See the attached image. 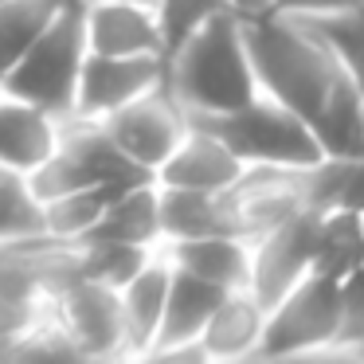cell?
Segmentation results:
<instances>
[{
  "label": "cell",
  "mask_w": 364,
  "mask_h": 364,
  "mask_svg": "<svg viewBox=\"0 0 364 364\" xmlns=\"http://www.w3.org/2000/svg\"><path fill=\"white\" fill-rule=\"evenodd\" d=\"M243 43L259 90L290 106L314 129L321 153H360L364 95L306 20L286 12L247 16Z\"/></svg>",
  "instance_id": "6da1fadb"
},
{
  "label": "cell",
  "mask_w": 364,
  "mask_h": 364,
  "mask_svg": "<svg viewBox=\"0 0 364 364\" xmlns=\"http://www.w3.org/2000/svg\"><path fill=\"white\" fill-rule=\"evenodd\" d=\"M165 90L188 118L228 114L259 95L251 55L243 43V20L231 9L212 12L165 59Z\"/></svg>",
  "instance_id": "7a4b0ae2"
},
{
  "label": "cell",
  "mask_w": 364,
  "mask_h": 364,
  "mask_svg": "<svg viewBox=\"0 0 364 364\" xmlns=\"http://www.w3.org/2000/svg\"><path fill=\"white\" fill-rule=\"evenodd\" d=\"M87 59V32H82V9H59L40 40L4 71L0 90L12 98L48 110L55 122L75 114V87L79 67Z\"/></svg>",
  "instance_id": "3957f363"
},
{
  "label": "cell",
  "mask_w": 364,
  "mask_h": 364,
  "mask_svg": "<svg viewBox=\"0 0 364 364\" xmlns=\"http://www.w3.org/2000/svg\"><path fill=\"white\" fill-rule=\"evenodd\" d=\"M192 126L215 134L239 165H278V168H309L321 157V141L314 129L290 110L274 102L270 95H255L247 106L228 114H208V118H188Z\"/></svg>",
  "instance_id": "277c9868"
},
{
  "label": "cell",
  "mask_w": 364,
  "mask_h": 364,
  "mask_svg": "<svg viewBox=\"0 0 364 364\" xmlns=\"http://www.w3.org/2000/svg\"><path fill=\"white\" fill-rule=\"evenodd\" d=\"M137 184V181H153V173L137 168L118 145L110 141V134L102 129V122L95 118H71L59 122L55 134V149L51 157L28 176V188L36 200H51L75 188H90V184Z\"/></svg>",
  "instance_id": "5b68a950"
},
{
  "label": "cell",
  "mask_w": 364,
  "mask_h": 364,
  "mask_svg": "<svg viewBox=\"0 0 364 364\" xmlns=\"http://www.w3.org/2000/svg\"><path fill=\"white\" fill-rule=\"evenodd\" d=\"M337 333V282L325 274H306L294 282L262 317L255 356H306L333 348Z\"/></svg>",
  "instance_id": "8992f818"
},
{
  "label": "cell",
  "mask_w": 364,
  "mask_h": 364,
  "mask_svg": "<svg viewBox=\"0 0 364 364\" xmlns=\"http://www.w3.org/2000/svg\"><path fill=\"white\" fill-rule=\"evenodd\" d=\"M228 231L247 243L262 239L270 228L290 220L301 200V168H278V165H243V173L220 192Z\"/></svg>",
  "instance_id": "52a82bcc"
},
{
  "label": "cell",
  "mask_w": 364,
  "mask_h": 364,
  "mask_svg": "<svg viewBox=\"0 0 364 364\" xmlns=\"http://www.w3.org/2000/svg\"><path fill=\"white\" fill-rule=\"evenodd\" d=\"M79 278V243L48 231L0 239V298L48 301Z\"/></svg>",
  "instance_id": "ba28073f"
},
{
  "label": "cell",
  "mask_w": 364,
  "mask_h": 364,
  "mask_svg": "<svg viewBox=\"0 0 364 364\" xmlns=\"http://www.w3.org/2000/svg\"><path fill=\"white\" fill-rule=\"evenodd\" d=\"M102 122V129L110 134V141L134 161L145 173H157V165L176 149L184 134H188V114L176 106V98L165 90V82L145 95L129 98L126 106L110 110Z\"/></svg>",
  "instance_id": "9c48e42d"
},
{
  "label": "cell",
  "mask_w": 364,
  "mask_h": 364,
  "mask_svg": "<svg viewBox=\"0 0 364 364\" xmlns=\"http://www.w3.org/2000/svg\"><path fill=\"white\" fill-rule=\"evenodd\" d=\"M314 208H298L290 220L270 228L262 239L251 243V278L247 290L262 309H270L294 282L309 274V259H314V231H317Z\"/></svg>",
  "instance_id": "30bf717a"
},
{
  "label": "cell",
  "mask_w": 364,
  "mask_h": 364,
  "mask_svg": "<svg viewBox=\"0 0 364 364\" xmlns=\"http://www.w3.org/2000/svg\"><path fill=\"white\" fill-rule=\"evenodd\" d=\"M51 317L75 356H122V301L114 286L75 278L51 298Z\"/></svg>",
  "instance_id": "8fae6325"
},
{
  "label": "cell",
  "mask_w": 364,
  "mask_h": 364,
  "mask_svg": "<svg viewBox=\"0 0 364 364\" xmlns=\"http://www.w3.org/2000/svg\"><path fill=\"white\" fill-rule=\"evenodd\" d=\"M165 63L161 55H98L87 51L75 87V114L79 118H106L110 110L126 106L129 98L161 87Z\"/></svg>",
  "instance_id": "7c38bea8"
},
{
  "label": "cell",
  "mask_w": 364,
  "mask_h": 364,
  "mask_svg": "<svg viewBox=\"0 0 364 364\" xmlns=\"http://www.w3.org/2000/svg\"><path fill=\"white\" fill-rule=\"evenodd\" d=\"M223 294L228 290H220V286H212V282H204V278L188 274V270L173 267L157 337H153V348H149L145 360H181V356L204 360V353H200V333H204L208 317L220 306Z\"/></svg>",
  "instance_id": "4fadbf2b"
},
{
  "label": "cell",
  "mask_w": 364,
  "mask_h": 364,
  "mask_svg": "<svg viewBox=\"0 0 364 364\" xmlns=\"http://www.w3.org/2000/svg\"><path fill=\"white\" fill-rule=\"evenodd\" d=\"M87 51L98 55H161V24L153 4L90 0L82 4Z\"/></svg>",
  "instance_id": "5bb4252c"
},
{
  "label": "cell",
  "mask_w": 364,
  "mask_h": 364,
  "mask_svg": "<svg viewBox=\"0 0 364 364\" xmlns=\"http://www.w3.org/2000/svg\"><path fill=\"white\" fill-rule=\"evenodd\" d=\"M243 173V165L235 161V153L220 141L215 134L192 126L188 134L176 141V149L157 165L153 181L168 184V188H196V192H223L235 176Z\"/></svg>",
  "instance_id": "9a60e30c"
},
{
  "label": "cell",
  "mask_w": 364,
  "mask_h": 364,
  "mask_svg": "<svg viewBox=\"0 0 364 364\" xmlns=\"http://www.w3.org/2000/svg\"><path fill=\"white\" fill-rule=\"evenodd\" d=\"M157 255L176 270L204 278L220 290H247L251 278V243L239 235H196V239H161Z\"/></svg>",
  "instance_id": "2e32d148"
},
{
  "label": "cell",
  "mask_w": 364,
  "mask_h": 364,
  "mask_svg": "<svg viewBox=\"0 0 364 364\" xmlns=\"http://www.w3.org/2000/svg\"><path fill=\"white\" fill-rule=\"evenodd\" d=\"M168 278H173V267L153 251V259L118 290V301H122V356H137V360L149 356L157 325H161V309H165Z\"/></svg>",
  "instance_id": "e0dca14e"
},
{
  "label": "cell",
  "mask_w": 364,
  "mask_h": 364,
  "mask_svg": "<svg viewBox=\"0 0 364 364\" xmlns=\"http://www.w3.org/2000/svg\"><path fill=\"white\" fill-rule=\"evenodd\" d=\"M59 122L48 110L0 90V165L9 173L32 176L55 149Z\"/></svg>",
  "instance_id": "ac0fdd59"
},
{
  "label": "cell",
  "mask_w": 364,
  "mask_h": 364,
  "mask_svg": "<svg viewBox=\"0 0 364 364\" xmlns=\"http://www.w3.org/2000/svg\"><path fill=\"white\" fill-rule=\"evenodd\" d=\"M262 317L267 309L251 298V290H231L212 309L204 333H200V353L204 360H247L259 348Z\"/></svg>",
  "instance_id": "d6986e66"
},
{
  "label": "cell",
  "mask_w": 364,
  "mask_h": 364,
  "mask_svg": "<svg viewBox=\"0 0 364 364\" xmlns=\"http://www.w3.org/2000/svg\"><path fill=\"white\" fill-rule=\"evenodd\" d=\"M301 200L314 212H364V157L321 153L301 168Z\"/></svg>",
  "instance_id": "ffe728a7"
},
{
  "label": "cell",
  "mask_w": 364,
  "mask_h": 364,
  "mask_svg": "<svg viewBox=\"0 0 364 364\" xmlns=\"http://www.w3.org/2000/svg\"><path fill=\"white\" fill-rule=\"evenodd\" d=\"M82 239H106V243H137L157 247L161 243V220H157V181L129 184L126 192L110 200L98 215V223Z\"/></svg>",
  "instance_id": "44dd1931"
},
{
  "label": "cell",
  "mask_w": 364,
  "mask_h": 364,
  "mask_svg": "<svg viewBox=\"0 0 364 364\" xmlns=\"http://www.w3.org/2000/svg\"><path fill=\"white\" fill-rule=\"evenodd\" d=\"M157 220L161 239H196V235H231L220 192L168 188L157 184Z\"/></svg>",
  "instance_id": "7402d4cb"
},
{
  "label": "cell",
  "mask_w": 364,
  "mask_h": 364,
  "mask_svg": "<svg viewBox=\"0 0 364 364\" xmlns=\"http://www.w3.org/2000/svg\"><path fill=\"white\" fill-rule=\"evenodd\" d=\"M356 267H364L360 212H321L317 215V231H314L309 274H325L333 282H341Z\"/></svg>",
  "instance_id": "603a6c76"
},
{
  "label": "cell",
  "mask_w": 364,
  "mask_h": 364,
  "mask_svg": "<svg viewBox=\"0 0 364 364\" xmlns=\"http://www.w3.org/2000/svg\"><path fill=\"white\" fill-rule=\"evenodd\" d=\"M141 184V181H137ZM129 184H90V188H75L63 196L40 200V215H43V231L55 239H82L90 228L98 223L102 208L110 204L118 192H126Z\"/></svg>",
  "instance_id": "cb8c5ba5"
},
{
  "label": "cell",
  "mask_w": 364,
  "mask_h": 364,
  "mask_svg": "<svg viewBox=\"0 0 364 364\" xmlns=\"http://www.w3.org/2000/svg\"><path fill=\"white\" fill-rule=\"evenodd\" d=\"M63 9V0H4L0 4V79L40 40L51 16Z\"/></svg>",
  "instance_id": "d4e9b609"
},
{
  "label": "cell",
  "mask_w": 364,
  "mask_h": 364,
  "mask_svg": "<svg viewBox=\"0 0 364 364\" xmlns=\"http://www.w3.org/2000/svg\"><path fill=\"white\" fill-rule=\"evenodd\" d=\"M75 243H79V278L114 286V290H122L157 251V247L106 243V239H75Z\"/></svg>",
  "instance_id": "484cf974"
},
{
  "label": "cell",
  "mask_w": 364,
  "mask_h": 364,
  "mask_svg": "<svg viewBox=\"0 0 364 364\" xmlns=\"http://www.w3.org/2000/svg\"><path fill=\"white\" fill-rule=\"evenodd\" d=\"M325 40V48L337 55L353 87L364 95V4L345 12H329V16H298Z\"/></svg>",
  "instance_id": "4316f807"
},
{
  "label": "cell",
  "mask_w": 364,
  "mask_h": 364,
  "mask_svg": "<svg viewBox=\"0 0 364 364\" xmlns=\"http://www.w3.org/2000/svg\"><path fill=\"white\" fill-rule=\"evenodd\" d=\"M36 231H43V215H40V200L28 188V176L9 173L0 165V239L36 235Z\"/></svg>",
  "instance_id": "83f0119b"
},
{
  "label": "cell",
  "mask_w": 364,
  "mask_h": 364,
  "mask_svg": "<svg viewBox=\"0 0 364 364\" xmlns=\"http://www.w3.org/2000/svg\"><path fill=\"white\" fill-rule=\"evenodd\" d=\"M228 4L223 0H153V12H157L161 24V63L176 51V43L192 32L196 24H204L212 12H223Z\"/></svg>",
  "instance_id": "f1b7e54d"
},
{
  "label": "cell",
  "mask_w": 364,
  "mask_h": 364,
  "mask_svg": "<svg viewBox=\"0 0 364 364\" xmlns=\"http://www.w3.org/2000/svg\"><path fill=\"white\" fill-rule=\"evenodd\" d=\"M364 345V267L348 270L337 282V333H333V348L353 353Z\"/></svg>",
  "instance_id": "f546056e"
},
{
  "label": "cell",
  "mask_w": 364,
  "mask_h": 364,
  "mask_svg": "<svg viewBox=\"0 0 364 364\" xmlns=\"http://www.w3.org/2000/svg\"><path fill=\"white\" fill-rule=\"evenodd\" d=\"M364 0H270V12H286V16H329V12L356 9Z\"/></svg>",
  "instance_id": "4dcf8cb0"
},
{
  "label": "cell",
  "mask_w": 364,
  "mask_h": 364,
  "mask_svg": "<svg viewBox=\"0 0 364 364\" xmlns=\"http://www.w3.org/2000/svg\"><path fill=\"white\" fill-rule=\"evenodd\" d=\"M235 16H262V12H270V0H223Z\"/></svg>",
  "instance_id": "1f68e13d"
},
{
  "label": "cell",
  "mask_w": 364,
  "mask_h": 364,
  "mask_svg": "<svg viewBox=\"0 0 364 364\" xmlns=\"http://www.w3.org/2000/svg\"><path fill=\"white\" fill-rule=\"evenodd\" d=\"M360 157H364V114H360Z\"/></svg>",
  "instance_id": "d6a6232c"
},
{
  "label": "cell",
  "mask_w": 364,
  "mask_h": 364,
  "mask_svg": "<svg viewBox=\"0 0 364 364\" xmlns=\"http://www.w3.org/2000/svg\"><path fill=\"white\" fill-rule=\"evenodd\" d=\"M67 9H82V0H63Z\"/></svg>",
  "instance_id": "836d02e7"
},
{
  "label": "cell",
  "mask_w": 364,
  "mask_h": 364,
  "mask_svg": "<svg viewBox=\"0 0 364 364\" xmlns=\"http://www.w3.org/2000/svg\"><path fill=\"white\" fill-rule=\"evenodd\" d=\"M82 4H90V0H82ZM137 4H153V0H137Z\"/></svg>",
  "instance_id": "e575fe53"
},
{
  "label": "cell",
  "mask_w": 364,
  "mask_h": 364,
  "mask_svg": "<svg viewBox=\"0 0 364 364\" xmlns=\"http://www.w3.org/2000/svg\"><path fill=\"white\" fill-rule=\"evenodd\" d=\"M360 231H364V212H360Z\"/></svg>",
  "instance_id": "d590c367"
},
{
  "label": "cell",
  "mask_w": 364,
  "mask_h": 364,
  "mask_svg": "<svg viewBox=\"0 0 364 364\" xmlns=\"http://www.w3.org/2000/svg\"><path fill=\"white\" fill-rule=\"evenodd\" d=\"M0 4H4V0H0Z\"/></svg>",
  "instance_id": "8d00e7d4"
}]
</instances>
